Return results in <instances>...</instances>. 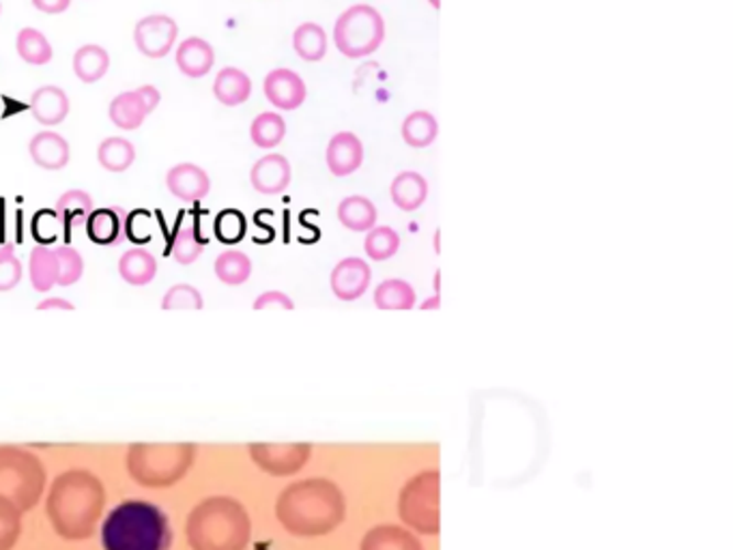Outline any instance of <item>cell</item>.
I'll return each mask as SVG.
<instances>
[{
    "mask_svg": "<svg viewBox=\"0 0 733 550\" xmlns=\"http://www.w3.org/2000/svg\"><path fill=\"white\" fill-rule=\"evenodd\" d=\"M347 516L344 493L327 477L288 484L275 502V518L295 538H321L336 531Z\"/></svg>",
    "mask_w": 733,
    "mask_h": 550,
    "instance_id": "1",
    "label": "cell"
},
{
    "mask_svg": "<svg viewBox=\"0 0 733 550\" xmlns=\"http://www.w3.org/2000/svg\"><path fill=\"white\" fill-rule=\"evenodd\" d=\"M103 507L106 488L87 469L61 473L47 491V520L54 534L69 542H83L95 536Z\"/></svg>",
    "mask_w": 733,
    "mask_h": 550,
    "instance_id": "2",
    "label": "cell"
},
{
    "mask_svg": "<svg viewBox=\"0 0 733 550\" xmlns=\"http://www.w3.org/2000/svg\"><path fill=\"white\" fill-rule=\"evenodd\" d=\"M185 538L192 550H245L252 538V520L237 499L209 497L189 512Z\"/></svg>",
    "mask_w": 733,
    "mask_h": 550,
    "instance_id": "3",
    "label": "cell"
},
{
    "mask_svg": "<svg viewBox=\"0 0 733 550\" xmlns=\"http://www.w3.org/2000/svg\"><path fill=\"white\" fill-rule=\"evenodd\" d=\"M103 550H171L168 516L149 502L130 499L117 505L101 525Z\"/></svg>",
    "mask_w": 733,
    "mask_h": 550,
    "instance_id": "4",
    "label": "cell"
},
{
    "mask_svg": "<svg viewBox=\"0 0 733 550\" xmlns=\"http://www.w3.org/2000/svg\"><path fill=\"white\" fill-rule=\"evenodd\" d=\"M194 462V443H134L125 457L130 477L144 488H171L179 484Z\"/></svg>",
    "mask_w": 733,
    "mask_h": 550,
    "instance_id": "5",
    "label": "cell"
},
{
    "mask_svg": "<svg viewBox=\"0 0 733 550\" xmlns=\"http://www.w3.org/2000/svg\"><path fill=\"white\" fill-rule=\"evenodd\" d=\"M46 466L33 452L2 446L0 448V495L22 512L40 504L46 491Z\"/></svg>",
    "mask_w": 733,
    "mask_h": 550,
    "instance_id": "6",
    "label": "cell"
},
{
    "mask_svg": "<svg viewBox=\"0 0 733 550\" xmlns=\"http://www.w3.org/2000/svg\"><path fill=\"white\" fill-rule=\"evenodd\" d=\"M439 482L437 469L422 471L401 488L398 516L415 534L437 536L441 529L439 518Z\"/></svg>",
    "mask_w": 733,
    "mask_h": 550,
    "instance_id": "7",
    "label": "cell"
},
{
    "mask_svg": "<svg viewBox=\"0 0 733 550\" xmlns=\"http://www.w3.org/2000/svg\"><path fill=\"white\" fill-rule=\"evenodd\" d=\"M385 42V20L372 4H353L333 24V44L347 58H366Z\"/></svg>",
    "mask_w": 733,
    "mask_h": 550,
    "instance_id": "8",
    "label": "cell"
},
{
    "mask_svg": "<svg viewBox=\"0 0 733 550\" xmlns=\"http://www.w3.org/2000/svg\"><path fill=\"white\" fill-rule=\"evenodd\" d=\"M248 454L252 462L274 475L288 477L299 473L313 457L310 443H250Z\"/></svg>",
    "mask_w": 733,
    "mask_h": 550,
    "instance_id": "9",
    "label": "cell"
},
{
    "mask_svg": "<svg viewBox=\"0 0 733 550\" xmlns=\"http://www.w3.org/2000/svg\"><path fill=\"white\" fill-rule=\"evenodd\" d=\"M179 37V24L164 13H153L138 20L134 26V44L146 58H164L173 52Z\"/></svg>",
    "mask_w": 733,
    "mask_h": 550,
    "instance_id": "10",
    "label": "cell"
},
{
    "mask_svg": "<svg viewBox=\"0 0 733 550\" xmlns=\"http://www.w3.org/2000/svg\"><path fill=\"white\" fill-rule=\"evenodd\" d=\"M263 92L274 108L284 110V112H293L304 106V101L308 97V87L297 72L277 67L265 76Z\"/></svg>",
    "mask_w": 733,
    "mask_h": 550,
    "instance_id": "11",
    "label": "cell"
},
{
    "mask_svg": "<svg viewBox=\"0 0 733 550\" xmlns=\"http://www.w3.org/2000/svg\"><path fill=\"white\" fill-rule=\"evenodd\" d=\"M370 279H372V272H370L366 261L358 258V256H349V258H342L331 270L329 286H331V293L340 301H358L366 295Z\"/></svg>",
    "mask_w": 733,
    "mask_h": 550,
    "instance_id": "12",
    "label": "cell"
},
{
    "mask_svg": "<svg viewBox=\"0 0 733 550\" xmlns=\"http://www.w3.org/2000/svg\"><path fill=\"white\" fill-rule=\"evenodd\" d=\"M327 168L333 177L342 179L358 173L364 164V144L353 132H338L331 136L325 151Z\"/></svg>",
    "mask_w": 733,
    "mask_h": 550,
    "instance_id": "13",
    "label": "cell"
},
{
    "mask_svg": "<svg viewBox=\"0 0 733 550\" xmlns=\"http://www.w3.org/2000/svg\"><path fill=\"white\" fill-rule=\"evenodd\" d=\"M166 187L182 202H200L211 191V179L198 164L182 162L166 173Z\"/></svg>",
    "mask_w": 733,
    "mask_h": 550,
    "instance_id": "14",
    "label": "cell"
},
{
    "mask_svg": "<svg viewBox=\"0 0 733 550\" xmlns=\"http://www.w3.org/2000/svg\"><path fill=\"white\" fill-rule=\"evenodd\" d=\"M291 179H293L291 162L280 153L263 155L259 162H254L250 170V184L263 196L282 194L291 185Z\"/></svg>",
    "mask_w": 733,
    "mask_h": 550,
    "instance_id": "15",
    "label": "cell"
},
{
    "mask_svg": "<svg viewBox=\"0 0 733 550\" xmlns=\"http://www.w3.org/2000/svg\"><path fill=\"white\" fill-rule=\"evenodd\" d=\"M29 155H31L33 164L40 166L42 170L56 173V170H63L69 164L72 146L58 132L44 130V132L31 138Z\"/></svg>",
    "mask_w": 733,
    "mask_h": 550,
    "instance_id": "16",
    "label": "cell"
},
{
    "mask_svg": "<svg viewBox=\"0 0 733 550\" xmlns=\"http://www.w3.org/2000/svg\"><path fill=\"white\" fill-rule=\"evenodd\" d=\"M29 108H31L33 119L40 125L56 128V125H61L69 117L72 103H69L67 92L63 91L61 87L46 85V87H40L37 91H33L31 101H29Z\"/></svg>",
    "mask_w": 733,
    "mask_h": 550,
    "instance_id": "17",
    "label": "cell"
},
{
    "mask_svg": "<svg viewBox=\"0 0 733 550\" xmlns=\"http://www.w3.org/2000/svg\"><path fill=\"white\" fill-rule=\"evenodd\" d=\"M177 69L185 78H205L216 65V50L203 37H187L175 52Z\"/></svg>",
    "mask_w": 733,
    "mask_h": 550,
    "instance_id": "18",
    "label": "cell"
},
{
    "mask_svg": "<svg viewBox=\"0 0 733 550\" xmlns=\"http://www.w3.org/2000/svg\"><path fill=\"white\" fill-rule=\"evenodd\" d=\"M85 229L95 245H117L125 234V211L117 205L92 209Z\"/></svg>",
    "mask_w": 733,
    "mask_h": 550,
    "instance_id": "19",
    "label": "cell"
},
{
    "mask_svg": "<svg viewBox=\"0 0 733 550\" xmlns=\"http://www.w3.org/2000/svg\"><path fill=\"white\" fill-rule=\"evenodd\" d=\"M360 550H424V547L407 527L376 525L364 536Z\"/></svg>",
    "mask_w": 733,
    "mask_h": 550,
    "instance_id": "20",
    "label": "cell"
},
{
    "mask_svg": "<svg viewBox=\"0 0 733 550\" xmlns=\"http://www.w3.org/2000/svg\"><path fill=\"white\" fill-rule=\"evenodd\" d=\"M390 196H392V202L401 211L412 213L419 207H424V202L428 198V182L415 170L398 173L390 185Z\"/></svg>",
    "mask_w": 733,
    "mask_h": 550,
    "instance_id": "21",
    "label": "cell"
},
{
    "mask_svg": "<svg viewBox=\"0 0 733 550\" xmlns=\"http://www.w3.org/2000/svg\"><path fill=\"white\" fill-rule=\"evenodd\" d=\"M92 209H95L92 196L85 189H67L65 194L58 196L54 205V213L65 232L83 227L91 216Z\"/></svg>",
    "mask_w": 733,
    "mask_h": 550,
    "instance_id": "22",
    "label": "cell"
},
{
    "mask_svg": "<svg viewBox=\"0 0 733 550\" xmlns=\"http://www.w3.org/2000/svg\"><path fill=\"white\" fill-rule=\"evenodd\" d=\"M108 117H110L114 128H119L123 132H136L144 125V121L149 117V110H146V106L142 103L140 95L134 89V91L119 92L110 101Z\"/></svg>",
    "mask_w": 733,
    "mask_h": 550,
    "instance_id": "23",
    "label": "cell"
},
{
    "mask_svg": "<svg viewBox=\"0 0 733 550\" xmlns=\"http://www.w3.org/2000/svg\"><path fill=\"white\" fill-rule=\"evenodd\" d=\"M214 95L227 108L241 106L252 95V80L245 72H241L237 67H225L218 72V76L214 80Z\"/></svg>",
    "mask_w": 733,
    "mask_h": 550,
    "instance_id": "24",
    "label": "cell"
},
{
    "mask_svg": "<svg viewBox=\"0 0 733 550\" xmlns=\"http://www.w3.org/2000/svg\"><path fill=\"white\" fill-rule=\"evenodd\" d=\"M97 162L106 173L121 175L136 162V146L128 138L110 136L99 142Z\"/></svg>",
    "mask_w": 733,
    "mask_h": 550,
    "instance_id": "25",
    "label": "cell"
},
{
    "mask_svg": "<svg viewBox=\"0 0 733 550\" xmlns=\"http://www.w3.org/2000/svg\"><path fill=\"white\" fill-rule=\"evenodd\" d=\"M338 222L353 232H368L376 227L379 211L366 196H347L338 205Z\"/></svg>",
    "mask_w": 733,
    "mask_h": 550,
    "instance_id": "26",
    "label": "cell"
},
{
    "mask_svg": "<svg viewBox=\"0 0 733 550\" xmlns=\"http://www.w3.org/2000/svg\"><path fill=\"white\" fill-rule=\"evenodd\" d=\"M374 306L383 312H409L415 308V290L407 279H383L374 288Z\"/></svg>",
    "mask_w": 733,
    "mask_h": 550,
    "instance_id": "27",
    "label": "cell"
},
{
    "mask_svg": "<svg viewBox=\"0 0 733 550\" xmlns=\"http://www.w3.org/2000/svg\"><path fill=\"white\" fill-rule=\"evenodd\" d=\"M74 74L80 82L85 85H95L99 82L108 69H110V54L108 50L103 46H97V44H87V46H80L76 50L74 54Z\"/></svg>",
    "mask_w": 733,
    "mask_h": 550,
    "instance_id": "28",
    "label": "cell"
},
{
    "mask_svg": "<svg viewBox=\"0 0 733 550\" xmlns=\"http://www.w3.org/2000/svg\"><path fill=\"white\" fill-rule=\"evenodd\" d=\"M119 275L132 286H146L157 275V258L144 248H132L119 258Z\"/></svg>",
    "mask_w": 733,
    "mask_h": 550,
    "instance_id": "29",
    "label": "cell"
},
{
    "mask_svg": "<svg viewBox=\"0 0 733 550\" xmlns=\"http://www.w3.org/2000/svg\"><path fill=\"white\" fill-rule=\"evenodd\" d=\"M29 277L37 293H50L58 284L56 252L47 245H35L29 258Z\"/></svg>",
    "mask_w": 733,
    "mask_h": 550,
    "instance_id": "30",
    "label": "cell"
},
{
    "mask_svg": "<svg viewBox=\"0 0 733 550\" xmlns=\"http://www.w3.org/2000/svg\"><path fill=\"white\" fill-rule=\"evenodd\" d=\"M401 136L412 148H426L439 136V123L428 110H415L405 117Z\"/></svg>",
    "mask_w": 733,
    "mask_h": 550,
    "instance_id": "31",
    "label": "cell"
},
{
    "mask_svg": "<svg viewBox=\"0 0 733 550\" xmlns=\"http://www.w3.org/2000/svg\"><path fill=\"white\" fill-rule=\"evenodd\" d=\"M293 50L306 63H319L327 54V33L317 22H304L293 33Z\"/></svg>",
    "mask_w": 733,
    "mask_h": 550,
    "instance_id": "32",
    "label": "cell"
},
{
    "mask_svg": "<svg viewBox=\"0 0 733 550\" xmlns=\"http://www.w3.org/2000/svg\"><path fill=\"white\" fill-rule=\"evenodd\" d=\"M15 52L26 65H35V67H44L54 56V50L47 42L46 35L33 26H26L18 33Z\"/></svg>",
    "mask_w": 733,
    "mask_h": 550,
    "instance_id": "33",
    "label": "cell"
},
{
    "mask_svg": "<svg viewBox=\"0 0 733 550\" xmlns=\"http://www.w3.org/2000/svg\"><path fill=\"white\" fill-rule=\"evenodd\" d=\"M216 277L227 286H241L252 275V261L241 250H225L214 263Z\"/></svg>",
    "mask_w": 733,
    "mask_h": 550,
    "instance_id": "34",
    "label": "cell"
},
{
    "mask_svg": "<svg viewBox=\"0 0 733 550\" xmlns=\"http://www.w3.org/2000/svg\"><path fill=\"white\" fill-rule=\"evenodd\" d=\"M250 138L254 146L272 151L286 138V121L277 112H261L250 125Z\"/></svg>",
    "mask_w": 733,
    "mask_h": 550,
    "instance_id": "35",
    "label": "cell"
},
{
    "mask_svg": "<svg viewBox=\"0 0 733 550\" xmlns=\"http://www.w3.org/2000/svg\"><path fill=\"white\" fill-rule=\"evenodd\" d=\"M364 250L368 258L383 263L398 254L401 250V234L390 227H374L366 232Z\"/></svg>",
    "mask_w": 733,
    "mask_h": 550,
    "instance_id": "36",
    "label": "cell"
},
{
    "mask_svg": "<svg viewBox=\"0 0 733 550\" xmlns=\"http://www.w3.org/2000/svg\"><path fill=\"white\" fill-rule=\"evenodd\" d=\"M205 245L207 239L200 234L198 227H184L175 234L171 252L179 265H194L200 258Z\"/></svg>",
    "mask_w": 733,
    "mask_h": 550,
    "instance_id": "37",
    "label": "cell"
},
{
    "mask_svg": "<svg viewBox=\"0 0 733 550\" xmlns=\"http://www.w3.org/2000/svg\"><path fill=\"white\" fill-rule=\"evenodd\" d=\"M22 509L0 495V550H13L22 536Z\"/></svg>",
    "mask_w": 733,
    "mask_h": 550,
    "instance_id": "38",
    "label": "cell"
},
{
    "mask_svg": "<svg viewBox=\"0 0 733 550\" xmlns=\"http://www.w3.org/2000/svg\"><path fill=\"white\" fill-rule=\"evenodd\" d=\"M56 252V261H58V284L56 286H74L80 282V277L85 275V261L83 254L72 248V245H61L54 248Z\"/></svg>",
    "mask_w": 733,
    "mask_h": 550,
    "instance_id": "39",
    "label": "cell"
},
{
    "mask_svg": "<svg viewBox=\"0 0 733 550\" xmlns=\"http://www.w3.org/2000/svg\"><path fill=\"white\" fill-rule=\"evenodd\" d=\"M205 301L203 295L196 286L192 284H175L166 290L164 299H162V310L166 312H175V310H203Z\"/></svg>",
    "mask_w": 733,
    "mask_h": 550,
    "instance_id": "40",
    "label": "cell"
},
{
    "mask_svg": "<svg viewBox=\"0 0 733 550\" xmlns=\"http://www.w3.org/2000/svg\"><path fill=\"white\" fill-rule=\"evenodd\" d=\"M214 230H216V237L227 243V245H234L239 243L243 237H245V230H248V220L241 211L237 209H227V211H220L216 222H214Z\"/></svg>",
    "mask_w": 733,
    "mask_h": 550,
    "instance_id": "41",
    "label": "cell"
},
{
    "mask_svg": "<svg viewBox=\"0 0 733 550\" xmlns=\"http://www.w3.org/2000/svg\"><path fill=\"white\" fill-rule=\"evenodd\" d=\"M22 275L24 270L20 258H15V254L0 256V293L13 290L22 282Z\"/></svg>",
    "mask_w": 733,
    "mask_h": 550,
    "instance_id": "42",
    "label": "cell"
},
{
    "mask_svg": "<svg viewBox=\"0 0 733 550\" xmlns=\"http://www.w3.org/2000/svg\"><path fill=\"white\" fill-rule=\"evenodd\" d=\"M252 308H254L256 312H261V310H272V308L291 312V310H295V301H293L286 293H282V290H265L263 295H259V297L254 299Z\"/></svg>",
    "mask_w": 733,
    "mask_h": 550,
    "instance_id": "43",
    "label": "cell"
},
{
    "mask_svg": "<svg viewBox=\"0 0 733 550\" xmlns=\"http://www.w3.org/2000/svg\"><path fill=\"white\" fill-rule=\"evenodd\" d=\"M33 7L46 15H58L65 13L72 7V0H31Z\"/></svg>",
    "mask_w": 733,
    "mask_h": 550,
    "instance_id": "44",
    "label": "cell"
},
{
    "mask_svg": "<svg viewBox=\"0 0 733 550\" xmlns=\"http://www.w3.org/2000/svg\"><path fill=\"white\" fill-rule=\"evenodd\" d=\"M136 92L140 95L142 103L146 106L149 114H151L153 110H157V106L162 103V92L157 91V87H153V85H144V87L136 89Z\"/></svg>",
    "mask_w": 733,
    "mask_h": 550,
    "instance_id": "45",
    "label": "cell"
},
{
    "mask_svg": "<svg viewBox=\"0 0 733 550\" xmlns=\"http://www.w3.org/2000/svg\"><path fill=\"white\" fill-rule=\"evenodd\" d=\"M40 312H47V310H63V312H74L76 306L63 297H46L44 301L37 304Z\"/></svg>",
    "mask_w": 733,
    "mask_h": 550,
    "instance_id": "46",
    "label": "cell"
},
{
    "mask_svg": "<svg viewBox=\"0 0 733 550\" xmlns=\"http://www.w3.org/2000/svg\"><path fill=\"white\" fill-rule=\"evenodd\" d=\"M437 306H439V297H433V299H428V301L422 304V310H433Z\"/></svg>",
    "mask_w": 733,
    "mask_h": 550,
    "instance_id": "47",
    "label": "cell"
},
{
    "mask_svg": "<svg viewBox=\"0 0 733 550\" xmlns=\"http://www.w3.org/2000/svg\"><path fill=\"white\" fill-rule=\"evenodd\" d=\"M7 254H13V243L11 241L0 243V256H7Z\"/></svg>",
    "mask_w": 733,
    "mask_h": 550,
    "instance_id": "48",
    "label": "cell"
},
{
    "mask_svg": "<svg viewBox=\"0 0 733 550\" xmlns=\"http://www.w3.org/2000/svg\"><path fill=\"white\" fill-rule=\"evenodd\" d=\"M433 4V9H441V0H428Z\"/></svg>",
    "mask_w": 733,
    "mask_h": 550,
    "instance_id": "49",
    "label": "cell"
},
{
    "mask_svg": "<svg viewBox=\"0 0 733 550\" xmlns=\"http://www.w3.org/2000/svg\"><path fill=\"white\" fill-rule=\"evenodd\" d=\"M0 15H2V4H0Z\"/></svg>",
    "mask_w": 733,
    "mask_h": 550,
    "instance_id": "50",
    "label": "cell"
}]
</instances>
